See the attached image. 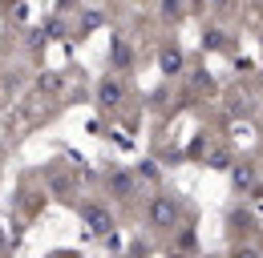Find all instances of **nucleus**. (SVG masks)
<instances>
[{
    "label": "nucleus",
    "instance_id": "1",
    "mask_svg": "<svg viewBox=\"0 0 263 258\" xmlns=\"http://www.w3.org/2000/svg\"><path fill=\"white\" fill-rule=\"evenodd\" d=\"M178 218V206L170 202V198H154V206H150V222L154 226H174Z\"/></svg>",
    "mask_w": 263,
    "mask_h": 258
},
{
    "label": "nucleus",
    "instance_id": "2",
    "mask_svg": "<svg viewBox=\"0 0 263 258\" xmlns=\"http://www.w3.org/2000/svg\"><path fill=\"white\" fill-rule=\"evenodd\" d=\"M81 218L89 222V230H93V234H109V230H114V218H109L101 206H81Z\"/></svg>",
    "mask_w": 263,
    "mask_h": 258
},
{
    "label": "nucleus",
    "instance_id": "3",
    "mask_svg": "<svg viewBox=\"0 0 263 258\" xmlns=\"http://www.w3.org/2000/svg\"><path fill=\"white\" fill-rule=\"evenodd\" d=\"M109 190L118 193V198H130V190H134V178H130V174H114V178H109Z\"/></svg>",
    "mask_w": 263,
    "mask_h": 258
},
{
    "label": "nucleus",
    "instance_id": "4",
    "mask_svg": "<svg viewBox=\"0 0 263 258\" xmlns=\"http://www.w3.org/2000/svg\"><path fill=\"white\" fill-rule=\"evenodd\" d=\"M118 93H122V89H118L114 81H105V85H101V105H114V101H118Z\"/></svg>",
    "mask_w": 263,
    "mask_h": 258
},
{
    "label": "nucleus",
    "instance_id": "5",
    "mask_svg": "<svg viewBox=\"0 0 263 258\" xmlns=\"http://www.w3.org/2000/svg\"><path fill=\"white\" fill-rule=\"evenodd\" d=\"M235 258H259V254H251V250H239V254H235Z\"/></svg>",
    "mask_w": 263,
    "mask_h": 258
},
{
    "label": "nucleus",
    "instance_id": "6",
    "mask_svg": "<svg viewBox=\"0 0 263 258\" xmlns=\"http://www.w3.org/2000/svg\"><path fill=\"white\" fill-rule=\"evenodd\" d=\"M0 242H4V234H0Z\"/></svg>",
    "mask_w": 263,
    "mask_h": 258
}]
</instances>
